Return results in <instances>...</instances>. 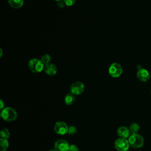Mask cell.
Listing matches in <instances>:
<instances>
[{"label":"cell","instance_id":"24","mask_svg":"<svg viewBox=\"0 0 151 151\" xmlns=\"http://www.w3.org/2000/svg\"><path fill=\"white\" fill-rule=\"evenodd\" d=\"M50 151H58V150H56L55 149H54H54H51Z\"/></svg>","mask_w":151,"mask_h":151},{"label":"cell","instance_id":"19","mask_svg":"<svg viewBox=\"0 0 151 151\" xmlns=\"http://www.w3.org/2000/svg\"><path fill=\"white\" fill-rule=\"evenodd\" d=\"M63 1L67 6H72L76 4V0H63Z\"/></svg>","mask_w":151,"mask_h":151},{"label":"cell","instance_id":"10","mask_svg":"<svg viewBox=\"0 0 151 151\" xmlns=\"http://www.w3.org/2000/svg\"><path fill=\"white\" fill-rule=\"evenodd\" d=\"M117 134L120 137L127 139L130 136L131 133L129 128L126 126H120L117 130Z\"/></svg>","mask_w":151,"mask_h":151},{"label":"cell","instance_id":"26","mask_svg":"<svg viewBox=\"0 0 151 151\" xmlns=\"http://www.w3.org/2000/svg\"><path fill=\"white\" fill-rule=\"evenodd\" d=\"M150 94H151V90H150Z\"/></svg>","mask_w":151,"mask_h":151},{"label":"cell","instance_id":"6","mask_svg":"<svg viewBox=\"0 0 151 151\" xmlns=\"http://www.w3.org/2000/svg\"><path fill=\"white\" fill-rule=\"evenodd\" d=\"M85 89L84 84L81 81H76L73 83L70 88V93L74 96H78L82 94Z\"/></svg>","mask_w":151,"mask_h":151},{"label":"cell","instance_id":"15","mask_svg":"<svg viewBox=\"0 0 151 151\" xmlns=\"http://www.w3.org/2000/svg\"><path fill=\"white\" fill-rule=\"evenodd\" d=\"M129 128L131 134L138 133V132L140 130V126L137 123H132L130 124Z\"/></svg>","mask_w":151,"mask_h":151},{"label":"cell","instance_id":"20","mask_svg":"<svg viewBox=\"0 0 151 151\" xmlns=\"http://www.w3.org/2000/svg\"><path fill=\"white\" fill-rule=\"evenodd\" d=\"M67 151H78V148L76 145H70Z\"/></svg>","mask_w":151,"mask_h":151},{"label":"cell","instance_id":"17","mask_svg":"<svg viewBox=\"0 0 151 151\" xmlns=\"http://www.w3.org/2000/svg\"><path fill=\"white\" fill-rule=\"evenodd\" d=\"M40 60L43 63V64L44 65H46V64H48L50 63L51 58V56L49 54H44L43 55L41 56Z\"/></svg>","mask_w":151,"mask_h":151},{"label":"cell","instance_id":"18","mask_svg":"<svg viewBox=\"0 0 151 151\" xmlns=\"http://www.w3.org/2000/svg\"><path fill=\"white\" fill-rule=\"evenodd\" d=\"M77 129L75 126H68L67 134H68L70 135H74L76 133H77Z\"/></svg>","mask_w":151,"mask_h":151},{"label":"cell","instance_id":"25","mask_svg":"<svg viewBox=\"0 0 151 151\" xmlns=\"http://www.w3.org/2000/svg\"><path fill=\"white\" fill-rule=\"evenodd\" d=\"M54 1H57V2H59V1H63V0H54Z\"/></svg>","mask_w":151,"mask_h":151},{"label":"cell","instance_id":"13","mask_svg":"<svg viewBox=\"0 0 151 151\" xmlns=\"http://www.w3.org/2000/svg\"><path fill=\"white\" fill-rule=\"evenodd\" d=\"M75 101V96L72 93H70L65 95L64 97V103L66 105H72Z\"/></svg>","mask_w":151,"mask_h":151},{"label":"cell","instance_id":"23","mask_svg":"<svg viewBox=\"0 0 151 151\" xmlns=\"http://www.w3.org/2000/svg\"><path fill=\"white\" fill-rule=\"evenodd\" d=\"M0 51H1V54H0V57L1 58L2 57V50L1 48L0 49Z\"/></svg>","mask_w":151,"mask_h":151},{"label":"cell","instance_id":"1","mask_svg":"<svg viewBox=\"0 0 151 151\" xmlns=\"http://www.w3.org/2000/svg\"><path fill=\"white\" fill-rule=\"evenodd\" d=\"M1 116L4 120L11 122L15 120L18 115L17 112L14 109L10 107H6L2 110Z\"/></svg>","mask_w":151,"mask_h":151},{"label":"cell","instance_id":"12","mask_svg":"<svg viewBox=\"0 0 151 151\" xmlns=\"http://www.w3.org/2000/svg\"><path fill=\"white\" fill-rule=\"evenodd\" d=\"M24 0H8V4L14 9H19L24 5Z\"/></svg>","mask_w":151,"mask_h":151},{"label":"cell","instance_id":"9","mask_svg":"<svg viewBox=\"0 0 151 151\" xmlns=\"http://www.w3.org/2000/svg\"><path fill=\"white\" fill-rule=\"evenodd\" d=\"M137 78L143 82H146L150 79V75L149 71L145 68H140L137 72Z\"/></svg>","mask_w":151,"mask_h":151},{"label":"cell","instance_id":"22","mask_svg":"<svg viewBox=\"0 0 151 151\" xmlns=\"http://www.w3.org/2000/svg\"><path fill=\"white\" fill-rule=\"evenodd\" d=\"M4 108V103L3 101V100L1 99L0 101V109L1 110H2Z\"/></svg>","mask_w":151,"mask_h":151},{"label":"cell","instance_id":"4","mask_svg":"<svg viewBox=\"0 0 151 151\" xmlns=\"http://www.w3.org/2000/svg\"><path fill=\"white\" fill-rule=\"evenodd\" d=\"M109 74L113 78H118L123 73V68L122 65L118 63H111L108 70Z\"/></svg>","mask_w":151,"mask_h":151},{"label":"cell","instance_id":"8","mask_svg":"<svg viewBox=\"0 0 151 151\" xmlns=\"http://www.w3.org/2000/svg\"><path fill=\"white\" fill-rule=\"evenodd\" d=\"M69 145H70L66 140L60 139L55 142L54 149H55L58 151H67L69 147Z\"/></svg>","mask_w":151,"mask_h":151},{"label":"cell","instance_id":"14","mask_svg":"<svg viewBox=\"0 0 151 151\" xmlns=\"http://www.w3.org/2000/svg\"><path fill=\"white\" fill-rule=\"evenodd\" d=\"M9 146V142L8 139H0V151H6Z\"/></svg>","mask_w":151,"mask_h":151},{"label":"cell","instance_id":"11","mask_svg":"<svg viewBox=\"0 0 151 151\" xmlns=\"http://www.w3.org/2000/svg\"><path fill=\"white\" fill-rule=\"evenodd\" d=\"M44 71L48 76H54L57 73V68L55 65L50 63L44 65Z\"/></svg>","mask_w":151,"mask_h":151},{"label":"cell","instance_id":"7","mask_svg":"<svg viewBox=\"0 0 151 151\" xmlns=\"http://www.w3.org/2000/svg\"><path fill=\"white\" fill-rule=\"evenodd\" d=\"M68 126L64 122H57L54 125V129L55 132L59 135H64L67 134Z\"/></svg>","mask_w":151,"mask_h":151},{"label":"cell","instance_id":"3","mask_svg":"<svg viewBox=\"0 0 151 151\" xmlns=\"http://www.w3.org/2000/svg\"><path fill=\"white\" fill-rule=\"evenodd\" d=\"M29 70L33 73H40L44 68V64L40 59L36 58H31L28 63Z\"/></svg>","mask_w":151,"mask_h":151},{"label":"cell","instance_id":"2","mask_svg":"<svg viewBox=\"0 0 151 151\" xmlns=\"http://www.w3.org/2000/svg\"><path fill=\"white\" fill-rule=\"evenodd\" d=\"M127 140L130 146L135 149L142 147L145 143L144 138L139 133L131 134Z\"/></svg>","mask_w":151,"mask_h":151},{"label":"cell","instance_id":"5","mask_svg":"<svg viewBox=\"0 0 151 151\" xmlns=\"http://www.w3.org/2000/svg\"><path fill=\"white\" fill-rule=\"evenodd\" d=\"M114 147L118 151H127L130 147V145L127 139L119 137L116 140Z\"/></svg>","mask_w":151,"mask_h":151},{"label":"cell","instance_id":"16","mask_svg":"<svg viewBox=\"0 0 151 151\" xmlns=\"http://www.w3.org/2000/svg\"><path fill=\"white\" fill-rule=\"evenodd\" d=\"M0 135H1V138L8 139L10 136V132L8 129L3 128L0 132Z\"/></svg>","mask_w":151,"mask_h":151},{"label":"cell","instance_id":"21","mask_svg":"<svg viewBox=\"0 0 151 151\" xmlns=\"http://www.w3.org/2000/svg\"><path fill=\"white\" fill-rule=\"evenodd\" d=\"M57 5L59 8H63V7H64V6L65 5L64 1H59V2H57Z\"/></svg>","mask_w":151,"mask_h":151}]
</instances>
